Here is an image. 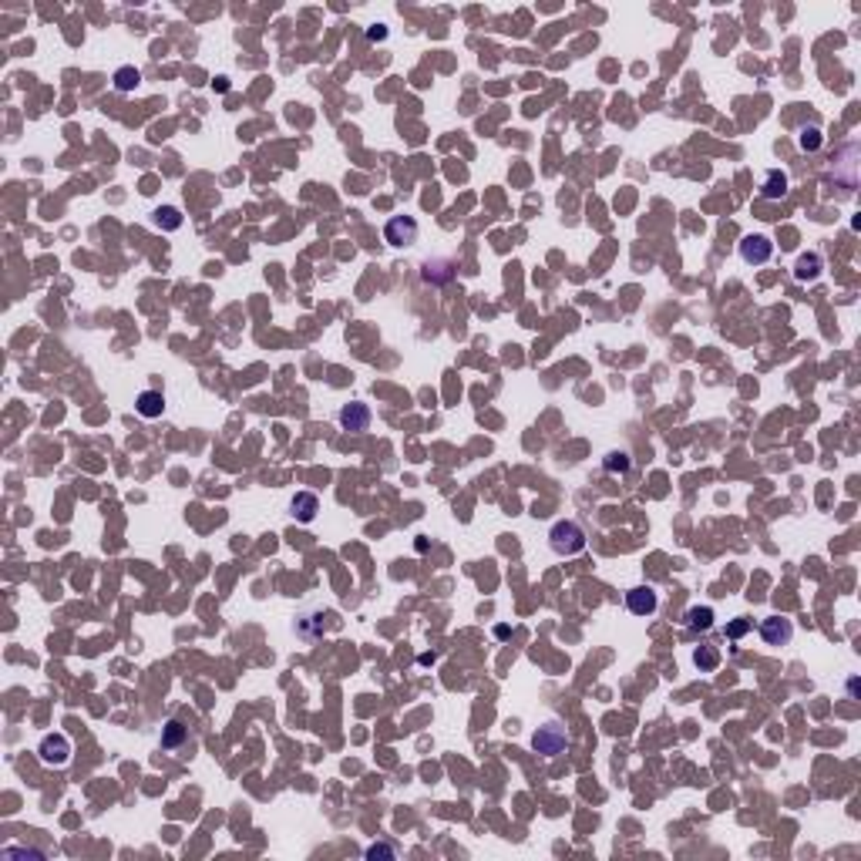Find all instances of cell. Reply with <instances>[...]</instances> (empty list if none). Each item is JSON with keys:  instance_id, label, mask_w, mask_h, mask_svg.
<instances>
[{"instance_id": "5bb4252c", "label": "cell", "mask_w": 861, "mask_h": 861, "mask_svg": "<svg viewBox=\"0 0 861 861\" xmlns=\"http://www.w3.org/2000/svg\"><path fill=\"white\" fill-rule=\"evenodd\" d=\"M686 626L696 630V632L713 630V609H710V605H693V609H686Z\"/></svg>"}, {"instance_id": "8fae6325", "label": "cell", "mask_w": 861, "mask_h": 861, "mask_svg": "<svg viewBox=\"0 0 861 861\" xmlns=\"http://www.w3.org/2000/svg\"><path fill=\"white\" fill-rule=\"evenodd\" d=\"M760 195H764V199H784L787 195V175L781 172V168H771V172L764 175Z\"/></svg>"}, {"instance_id": "30bf717a", "label": "cell", "mask_w": 861, "mask_h": 861, "mask_svg": "<svg viewBox=\"0 0 861 861\" xmlns=\"http://www.w3.org/2000/svg\"><path fill=\"white\" fill-rule=\"evenodd\" d=\"M135 407H138L142 417H162L165 414V397H162V390H142Z\"/></svg>"}, {"instance_id": "8992f818", "label": "cell", "mask_w": 861, "mask_h": 861, "mask_svg": "<svg viewBox=\"0 0 861 861\" xmlns=\"http://www.w3.org/2000/svg\"><path fill=\"white\" fill-rule=\"evenodd\" d=\"M774 256V243L767 236H744L740 239V259L747 266H764Z\"/></svg>"}, {"instance_id": "44dd1931", "label": "cell", "mask_w": 861, "mask_h": 861, "mask_svg": "<svg viewBox=\"0 0 861 861\" xmlns=\"http://www.w3.org/2000/svg\"><path fill=\"white\" fill-rule=\"evenodd\" d=\"M750 626H754L750 619H733L730 626H727V640H740V636H747V632H750Z\"/></svg>"}, {"instance_id": "ba28073f", "label": "cell", "mask_w": 861, "mask_h": 861, "mask_svg": "<svg viewBox=\"0 0 861 861\" xmlns=\"http://www.w3.org/2000/svg\"><path fill=\"white\" fill-rule=\"evenodd\" d=\"M371 407L367 404H360V400H353V404H344L340 407V427L344 431H353V434H363L367 427H371Z\"/></svg>"}, {"instance_id": "2e32d148", "label": "cell", "mask_w": 861, "mask_h": 861, "mask_svg": "<svg viewBox=\"0 0 861 861\" xmlns=\"http://www.w3.org/2000/svg\"><path fill=\"white\" fill-rule=\"evenodd\" d=\"M152 216H155V226L165 229V232H172V229H179L182 226V212L175 206H158Z\"/></svg>"}, {"instance_id": "ac0fdd59", "label": "cell", "mask_w": 861, "mask_h": 861, "mask_svg": "<svg viewBox=\"0 0 861 861\" xmlns=\"http://www.w3.org/2000/svg\"><path fill=\"white\" fill-rule=\"evenodd\" d=\"M138 81H142L138 67H128V65H125V67H118V71H115V88H118V91H125V94L138 88Z\"/></svg>"}, {"instance_id": "5b68a950", "label": "cell", "mask_w": 861, "mask_h": 861, "mask_svg": "<svg viewBox=\"0 0 861 861\" xmlns=\"http://www.w3.org/2000/svg\"><path fill=\"white\" fill-rule=\"evenodd\" d=\"M760 640H764L767 646H787L791 640H794V626H791V619H784V616L760 619Z\"/></svg>"}, {"instance_id": "7a4b0ae2", "label": "cell", "mask_w": 861, "mask_h": 861, "mask_svg": "<svg viewBox=\"0 0 861 861\" xmlns=\"http://www.w3.org/2000/svg\"><path fill=\"white\" fill-rule=\"evenodd\" d=\"M532 747H535V754H542V757H559V754H566V747H569L566 727L555 723V720L542 723L539 730H535V737H532Z\"/></svg>"}, {"instance_id": "7402d4cb", "label": "cell", "mask_w": 861, "mask_h": 861, "mask_svg": "<svg viewBox=\"0 0 861 861\" xmlns=\"http://www.w3.org/2000/svg\"><path fill=\"white\" fill-rule=\"evenodd\" d=\"M367 858H397V848L394 845H371Z\"/></svg>"}, {"instance_id": "6da1fadb", "label": "cell", "mask_w": 861, "mask_h": 861, "mask_svg": "<svg viewBox=\"0 0 861 861\" xmlns=\"http://www.w3.org/2000/svg\"><path fill=\"white\" fill-rule=\"evenodd\" d=\"M549 545H552L555 555H566V559L569 555H578L586 549V528L578 525V522H572V518H562L549 532Z\"/></svg>"}, {"instance_id": "9c48e42d", "label": "cell", "mask_w": 861, "mask_h": 861, "mask_svg": "<svg viewBox=\"0 0 861 861\" xmlns=\"http://www.w3.org/2000/svg\"><path fill=\"white\" fill-rule=\"evenodd\" d=\"M317 512H320V498H317L313 491H296L293 502H290V515H293L296 522L309 525V522L317 518Z\"/></svg>"}, {"instance_id": "e0dca14e", "label": "cell", "mask_w": 861, "mask_h": 861, "mask_svg": "<svg viewBox=\"0 0 861 861\" xmlns=\"http://www.w3.org/2000/svg\"><path fill=\"white\" fill-rule=\"evenodd\" d=\"M693 663L700 667V673H713V669L720 667L717 646H696V649H693Z\"/></svg>"}, {"instance_id": "9a60e30c", "label": "cell", "mask_w": 861, "mask_h": 861, "mask_svg": "<svg viewBox=\"0 0 861 861\" xmlns=\"http://www.w3.org/2000/svg\"><path fill=\"white\" fill-rule=\"evenodd\" d=\"M451 276H454V263H448V259L424 263V283H448Z\"/></svg>"}, {"instance_id": "603a6c76", "label": "cell", "mask_w": 861, "mask_h": 861, "mask_svg": "<svg viewBox=\"0 0 861 861\" xmlns=\"http://www.w3.org/2000/svg\"><path fill=\"white\" fill-rule=\"evenodd\" d=\"M17 855H21V858H44V855L34 851V848H4V858H17Z\"/></svg>"}, {"instance_id": "cb8c5ba5", "label": "cell", "mask_w": 861, "mask_h": 861, "mask_svg": "<svg viewBox=\"0 0 861 861\" xmlns=\"http://www.w3.org/2000/svg\"><path fill=\"white\" fill-rule=\"evenodd\" d=\"M367 38L371 40H384L387 38V31H384V24H373L371 31H367Z\"/></svg>"}, {"instance_id": "d6986e66", "label": "cell", "mask_w": 861, "mask_h": 861, "mask_svg": "<svg viewBox=\"0 0 861 861\" xmlns=\"http://www.w3.org/2000/svg\"><path fill=\"white\" fill-rule=\"evenodd\" d=\"M630 464L632 461H630V454H626V451H609V454H605V461H603V468L609 471V475H626V471H630Z\"/></svg>"}, {"instance_id": "277c9868", "label": "cell", "mask_w": 861, "mask_h": 861, "mask_svg": "<svg viewBox=\"0 0 861 861\" xmlns=\"http://www.w3.org/2000/svg\"><path fill=\"white\" fill-rule=\"evenodd\" d=\"M38 754L48 767H65L67 760H71V740H67L65 733H48V737L40 740Z\"/></svg>"}, {"instance_id": "ffe728a7", "label": "cell", "mask_w": 861, "mask_h": 861, "mask_svg": "<svg viewBox=\"0 0 861 861\" xmlns=\"http://www.w3.org/2000/svg\"><path fill=\"white\" fill-rule=\"evenodd\" d=\"M801 148H804V152H818V148H821V131L818 128L801 131Z\"/></svg>"}, {"instance_id": "4fadbf2b", "label": "cell", "mask_w": 861, "mask_h": 861, "mask_svg": "<svg viewBox=\"0 0 861 861\" xmlns=\"http://www.w3.org/2000/svg\"><path fill=\"white\" fill-rule=\"evenodd\" d=\"M818 273H821V256H818V253H804V256L797 259L794 276L801 280V283H808V280H818Z\"/></svg>"}, {"instance_id": "3957f363", "label": "cell", "mask_w": 861, "mask_h": 861, "mask_svg": "<svg viewBox=\"0 0 861 861\" xmlns=\"http://www.w3.org/2000/svg\"><path fill=\"white\" fill-rule=\"evenodd\" d=\"M384 239H387V246H397V249H404V246L417 243V219H411V216H394V219H387Z\"/></svg>"}, {"instance_id": "52a82bcc", "label": "cell", "mask_w": 861, "mask_h": 861, "mask_svg": "<svg viewBox=\"0 0 861 861\" xmlns=\"http://www.w3.org/2000/svg\"><path fill=\"white\" fill-rule=\"evenodd\" d=\"M656 605H659V596H656L653 586H636V589L626 592V609L632 616H653Z\"/></svg>"}, {"instance_id": "7c38bea8", "label": "cell", "mask_w": 861, "mask_h": 861, "mask_svg": "<svg viewBox=\"0 0 861 861\" xmlns=\"http://www.w3.org/2000/svg\"><path fill=\"white\" fill-rule=\"evenodd\" d=\"M185 740H189V727H182L179 720H168L165 727H162V750H175Z\"/></svg>"}]
</instances>
